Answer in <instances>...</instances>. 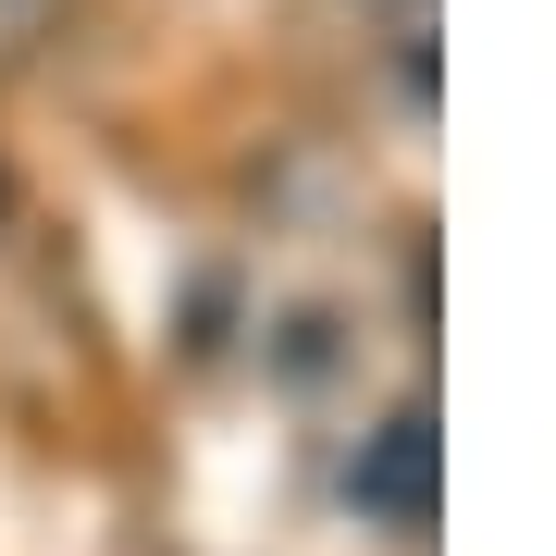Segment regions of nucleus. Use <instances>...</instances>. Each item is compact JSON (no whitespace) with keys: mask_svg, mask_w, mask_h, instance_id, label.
Returning a JSON list of instances; mask_svg holds the SVG:
<instances>
[{"mask_svg":"<svg viewBox=\"0 0 556 556\" xmlns=\"http://www.w3.org/2000/svg\"><path fill=\"white\" fill-rule=\"evenodd\" d=\"M346 507L383 519V532H420V519H433V408H396V420H371V433H358Z\"/></svg>","mask_w":556,"mask_h":556,"instance_id":"nucleus-1","label":"nucleus"},{"mask_svg":"<svg viewBox=\"0 0 556 556\" xmlns=\"http://www.w3.org/2000/svg\"><path fill=\"white\" fill-rule=\"evenodd\" d=\"M38 38H50V0H0V75L38 62Z\"/></svg>","mask_w":556,"mask_h":556,"instance_id":"nucleus-2","label":"nucleus"}]
</instances>
